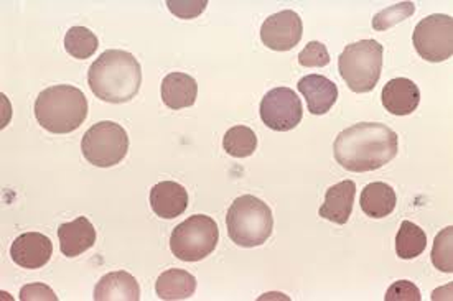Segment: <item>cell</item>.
<instances>
[{
	"label": "cell",
	"mask_w": 453,
	"mask_h": 301,
	"mask_svg": "<svg viewBox=\"0 0 453 301\" xmlns=\"http://www.w3.org/2000/svg\"><path fill=\"white\" fill-rule=\"evenodd\" d=\"M336 162L353 173L381 169L399 152V137L381 122H359L338 133L334 145Z\"/></svg>",
	"instance_id": "6da1fadb"
},
{
	"label": "cell",
	"mask_w": 453,
	"mask_h": 301,
	"mask_svg": "<svg viewBox=\"0 0 453 301\" xmlns=\"http://www.w3.org/2000/svg\"><path fill=\"white\" fill-rule=\"evenodd\" d=\"M88 85L93 94L104 102H129L142 85L141 63L129 51L108 49L91 64Z\"/></svg>",
	"instance_id": "7a4b0ae2"
},
{
	"label": "cell",
	"mask_w": 453,
	"mask_h": 301,
	"mask_svg": "<svg viewBox=\"0 0 453 301\" xmlns=\"http://www.w3.org/2000/svg\"><path fill=\"white\" fill-rule=\"evenodd\" d=\"M35 117L48 132H74L88 117V99L74 86H50L36 97Z\"/></svg>",
	"instance_id": "3957f363"
},
{
	"label": "cell",
	"mask_w": 453,
	"mask_h": 301,
	"mask_svg": "<svg viewBox=\"0 0 453 301\" xmlns=\"http://www.w3.org/2000/svg\"><path fill=\"white\" fill-rule=\"evenodd\" d=\"M227 236L239 247L263 245L273 234L274 217L271 207L263 199L244 194L236 198L227 209Z\"/></svg>",
	"instance_id": "277c9868"
},
{
	"label": "cell",
	"mask_w": 453,
	"mask_h": 301,
	"mask_svg": "<svg viewBox=\"0 0 453 301\" xmlns=\"http://www.w3.org/2000/svg\"><path fill=\"white\" fill-rule=\"evenodd\" d=\"M381 43L376 40H359L348 45L338 58V71L346 86L358 94L372 91L382 70Z\"/></svg>",
	"instance_id": "5b68a950"
},
{
	"label": "cell",
	"mask_w": 453,
	"mask_h": 301,
	"mask_svg": "<svg viewBox=\"0 0 453 301\" xmlns=\"http://www.w3.org/2000/svg\"><path fill=\"white\" fill-rule=\"evenodd\" d=\"M219 239L215 219L195 214L179 224L170 236V251L183 262H200L213 252Z\"/></svg>",
	"instance_id": "8992f818"
},
{
	"label": "cell",
	"mask_w": 453,
	"mask_h": 301,
	"mask_svg": "<svg viewBox=\"0 0 453 301\" xmlns=\"http://www.w3.org/2000/svg\"><path fill=\"white\" fill-rule=\"evenodd\" d=\"M129 150V137L118 122L95 124L84 133L81 152L84 158L99 169H109L120 163Z\"/></svg>",
	"instance_id": "52a82bcc"
},
{
	"label": "cell",
	"mask_w": 453,
	"mask_h": 301,
	"mask_svg": "<svg viewBox=\"0 0 453 301\" xmlns=\"http://www.w3.org/2000/svg\"><path fill=\"white\" fill-rule=\"evenodd\" d=\"M412 43L420 58L441 63L453 55V19L445 13H434L418 22Z\"/></svg>",
	"instance_id": "ba28073f"
},
{
	"label": "cell",
	"mask_w": 453,
	"mask_h": 301,
	"mask_svg": "<svg viewBox=\"0 0 453 301\" xmlns=\"http://www.w3.org/2000/svg\"><path fill=\"white\" fill-rule=\"evenodd\" d=\"M259 114L269 129L275 132H288L302 121L303 108L297 93L290 87H275L263 97Z\"/></svg>",
	"instance_id": "9c48e42d"
},
{
	"label": "cell",
	"mask_w": 453,
	"mask_h": 301,
	"mask_svg": "<svg viewBox=\"0 0 453 301\" xmlns=\"http://www.w3.org/2000/svg\"><path fill=\"white\" fill-rule=\"evenodd\" d=\"M303 35V24L297 12L294 11H280L261 26V40L267 49L274 51H288L296 49Z\"/></svg>",
	"instance_id": "30bf717a"
},
{
	"label": "cell",
	"mask_w": 453,
	"mask_h": 301,
	"mask_svg": "<svg viewBox=\"0 0 453 301\" xmlns=\"http://www.w3.org/2000/svg\"><path fill=\"white\" fill-rule=\"evenodd\" d=\"M53 253V244L45 234L25 232L13 241L11 257L22 268L35 270L47 266Z\"/></svg>",
	"instance_id": "8fae6325"
},
{
	"label": "cell",
	"mask_w": 453,
	"mask_h": 301,
	"mask_svg": "<svg viewBox=\"0 0 453 301\" xmlns=\"http://www.w3.org/2000/svg\"><path fill=\"white\" fill-rule=\"evenodd\" d=\"M298 91L307 99V108L313 116H323L334 108L338 87L322 74H309L298 81Z\"/></svg>",
	"instance_id": "7c38bea8"
},
{
	"label": "cell",
	"mask_w": 453,
	"mask_h": 301,
	"mask_svg": "<svg viewBox=\"0 0 453 301\" xmlns=\"http://www.w3.org/2000/svg\"><path fill=\"white\" fill-rule=\"evenodd\" d=\"M357 196V184L355 181L345 180L330 186L325 193V201L320 206L319 214L326 221L343 226L351 216L353 205Z\"/></svg>",
	"instance_id": "4fadbf2b"
},
{
	"label": "cell",
	"mask_w": 453,
	"mask_h": 301,
	"mask_svg": "<svg viewBox=\"0 0 453 301\" xmlns=\"http://www.w3.org/2000/svg\"><path fill=\"white\" fill-rule=\"evenodd\" d=\"M382 106L393 116H409L418 108L420 89L407 78H395L382 87Z\"/></svg>",
	"instance_id": "5bb4252c"
},
{
	"label": "cell",
	"mask_w": 453,
	"mask_h": 301,
	"mask_svg": "<svg viewBox=\"0 0 453 301\" xmlns=\"http://www.w3.org/2000/svg\"><path fill=\"white\" fill-rule=\"evenodd\" d=\"M150 206L157 216L175 219L188 207V192L175 181H160L150 192Z\"/></svg>",
	"instance_id": "9a60e30c"
},
{
	"label": "cell",
	"mask_w": 453,
	"mask_h": 301,
	"mask_svg": "<svg viewBox=\"0 0 453 301\" xmlns=\"http://www.w3.org/2000/svg\"><path fill=\"white\" fill-rule=\"evenodd\" d=\"M95 226L88 217H76L72 222L61 224L58 228L60 251L65 257H78L89 251L96 244Z\"/></svg>",
	"instance_id": "2e32d148"
},
{
	"label": "cell",
	"mask_w": 453,
	"mask_h": 301,
	"mask_svg": "<svg viewBox=\"0 0 453 301\" xmlns=\"http://www.w3.org/2000/svg\"><path fill=\"white\" fill-rule=\"evenodd\" d=\"M160 94L167 108L173 110L191 108L198 96V85L187 72H170L162 81Z\"/></svg>",
	"instance_id": "e0dca14e"
},
{
	"label": "cell",
	"mask_w": 453,
	"mask_h": 301,
	"mask_svg": "<svg viewBox=\"0 0 453 301\" xmlns=\"http://www.w3.org/2000/svg\"><path fill=\"white\" fill-rule=\"evenodd\" d=\"M93 298L95 301H139L141 287L131 274L124 270L111 272L97 282Z\"/></svg>",
	"instance_id": "ac0fdd59"
},
{
	"label": "cell",
	"mask_w": 453,
	"mask_h": 301,
	"mask_svg": "<svg viewBox=\"0 0 453 301\" xmlns=\"http://www.w3.org/2000/svg\"><path fill=\"white\" fill-rule=\"evenodd\" d=\"M359 205L366 216L372 217V219H382V217L389 216L395 209L397 196H395L393 186H389L382 181H374L368 186H365V190L361 192Z\"/></svg>",
	"instance_id": "d6986e66"
},
{
	"label": "cell",
	"mask_w": 453,
	"mask_h": 301,
	"mask_svg": "<svg viewBox=\"0 0 453 301\" xmlns=\"http://www.w3.org/2000/svg\"><path fill=\"white\" fill-rule=\"evenodd\" d=\"M196 278L181 268H170L157 278L156 293L160 300H188L195 295Z\"/></svg>",
	"instance_id": "ffe728a7"
},
{
	"label": "cell",
	"mask_w": 453,
	"mask_h": 301,
	"mask_svg": "<svg viewBox=\"0 0 453 301\" xmlns=\"http://www.w3.org/2000/svg\"><path fill=\"white\" fill-rule=\"evenodd\" d=\"M427 236L426 230H420L418 224L404 221L401 230L395 236V253L403 260H412L426 251Z\"/></svg>",
	"instance_id": "44dd1931"
},
{
	"label": "cell",
	"mask_w": 453,
	"mask_h": 301,
	"mask_svg": "<svg viewBox=\"0 0 453 301\" xmlns=\"http://www.w3.org/2000/svg\"><path fill=\"white\" fill-rule=\"evenodd\" d=\"M97 49V36L86 26H72L65 35V49L76 60L91 58Z\"/></svg>",
	"instance_id": "7402d4cb"
},
{
	"label": "cell",
	"mask_w": 453,
	"mask_h": 301,
	"mask_svg": "<svg viewBox=\"0 0 453 301\" xmlns=\"http://www.w3.org/2000/svg\"><path fill=\"white\" fill-rule=\"evenodd\" d=\"M223 148L226 150L227 155H231V157H250L257 148V137L250 127L234 125L225 135Z\"/></svg>",
	"instance_id": "603a6c76"
},
{
	"label": "cell",
	"mask_w": 453,
	"mask_h": 301,
	"mask_svg": "<svg viewBox=\"0 0 453 301\" xmlns=\"http://www.w3.org/2000/svg\"><path fill=\"white\" fill-rule=\"evenodd\" d=\"M432 264L443 274L453 272V228L449 226L435 237L432 249Z\"/></svg>",
	"instance_id": "cb8c5ba5"
},
{
	"label": "cell",
	"mask_w": 453,
	"mask_h": 301,
	"mask_svg": "<svg viewBox=\"0 0 453 301\" xmlns=\"http://www.w3.org/2000/svg\"><path fill=\"white\" fill-rule=\"evenodd\" d=\"M414 12H416L414 2H399L393 7H388L381 12L376 13L372 19V28L378 32H386L394 25L401 24L409 17H412Z\"/></svg>",
	"instance_id": "d4e9b609"
},
{
	"label": "cell",
	"mask_w": 453,
	"mask_h": 301,
	"mask_svg": "<svg viewBox=\"0 0 453 301\" xmlns=\"http://www.w3.org/2000/svg\"><path fill=\"white\" fill-rule=\"evenodd\" d=\"M298 63L303 68H323L330 63V53L320 41H311L298 53Z\"/></svg>",
	"instance_id": "484cf974"
},
{
	"label": "cell",
	"mask_w": 453,
	"mask_h": 301,
	"mask_svg": "<svg viewBox=\"0 0 453 301\" xmlns=\"http://www.w3.org/2000/svg\"><path fill=\"white\" fill-rule=\"evenodd\" d=\"M168 11L183 20H190L204 12L208 7L206 0H168Z\"/></svg>",
	"instance_id": "4316f807"
},
{
	"label": "cell",
	"mask_w": 453,
	"mask_h": 301,
	"mask_svg": "<svg viewBox=\"0 0 453 301\" xmlns=\"http://www.w3.org/2000/svg\"><path fill=\"white\" fill-rule=\"evenodd\" d=\"M386 301H420V290L418 289V285H414L412 282L409 280H399L391 285V289L388 290Z\"/></svg>",
	"instance_id": "83f0119b"
},
{
	"label": "cell",
	"mask_w": 453,
	"mask_h": 301,
	"mask_svg": "<svg viewBox=\"0 0 453 301\" xmlns=\"http://www.w3.org/2000/svg\"><path fill=\"white\" fill-rule=\"evenodd\" d=\"M20 300L58 301V297L45 283H32V285H25L24 289L20 290Z\"/></svg>",
	"instance_id": "f1b7e54d"
}]
</instances>
